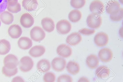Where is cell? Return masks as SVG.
Wrapping results in <instances>:
<instances>
[{"mask_svg":"<svg viewBox=\"0 0 123 82\" xmlns=\"http://www.w3.org/2000/svg\"><path fill=\"white\" fill-rule=\"evenodd\" d=\"M86 22L89 28L96 29L99 27L102 23V18L99 15L91 13L88 16Z\"/></svg>","mask_w":123,"mask_h":82,"instance_id":"6da1fadb","label":"cell"},{"mask_svg":"<svg viewBox=\"0 0 123 82\" xmlns=\"http://www.w3.org/2000/svg\"><path fill=\"white\" fill-rule=\"evenodd\" d=\"M18 64L20 70L23 72H25L30 71L32 69L34 62L30 57L25 56L20 59Z\"/></svg>","mask_w":123,"mask_h":82,"instance_id":"7a4b0ae2","label":"cell"},{"mask_svg":"<svg viewBox=\"0 0 123 82\" xmlns=\"http://www.w3.org/2000/svg\"><path fill=\"white\" fill-rule=\"evenodd\" d=\"M30 36L33 40L40 41L43 40L45 36V33L43 29L38 26L34 27L30 32Z\"/></svg>","mask_w":123,"mask_h":82,"instance_id":"3957f363","label":"cell"},{"mask_svg":"<svg viewBox=\"0 0 123 82\" xmlns=\"http://www.w3.org/2000/svg\"><path fill=\"white\" fill-rule=\"evenodd\" d=\"M71 25L69 21L66 20H61L57 23L56 28L60 34L64 35L68 33L71 29Z\"/></svg>","mask_w":123,"mask_h":82,"instance_id":"277c9868","label":"cell"},{"mask_svg":"<svg viewBox=\"0 0 123 82\" xmlns=\"http://www.w3.org/2000/svg\"><path fill=\"white\" fill-rule=\"evenodd\" d=\"M18 63L17 57L12 54H9L6 56L3 60L4 66L9 69H13L17 67Z\"/></svg>","mask_w":123,"mask_h":82,"instance_id":"5b68a950","label":"cell"},{"mask_svg":"<svg viewBox=\"0 0 123 82\" xmlns=\"http://www.w3.org/2000/svg\"><path fill=\"white\" fill-rule=\"evenodd\" d=\"M108 35L103 32L97 33L95 36L94 40L96 45L99 47H103L106 45L108 42Z\"/></svg>","mask_w":123,"mask_h":82,"instance_id":"8992f818","label":"cell"},{"mask_svg":"<svg viewBox=\"0 0 123 82\" xmlns=\"http://www.w3.org/2000/svg\"><path fill=\"white\" fill-rule=\"evenodd\" d=\"M104 7L103 3L99 0H95L90 4L89 9L92 13L100 15L103 13Z\"/></svg>","mask_w":123,"mask_h":82,"instance_id":"52a82bcc","label":"cell"},{"mask_svg":"<svg viewBox=\"0 0 123 82\" xmlns=\"http://www.w3.org/2000/svg\"><path fill=\"white\" fill-rule=\"evenodd\" d=\"M66 64L65 60L61 57L55 58L51 62L52 69L57 72H61L63 70L65 69Z\"/></svg>","mask_w":123,"mask_h":82,"instance_id":"ba28073f","label":"cell"},{"mask_svg":"<svg viewBox=\"0 0 123 82\" xmlns=\"http://www.w3.org/2000/svg\"><path fill=\"white\" fill-rule=\"evenodd\" d=\"M98 57L102 62H107L110 61L112 58L113 53L110 49L104 48L101 49L98 54Z\"/></svg>","mask_w":123,"mask_h":82,"instance_id":"9c48e42d","label":"cell"},{"mask_svg":"<svg viewBox=\"0 0 123 82\" xmlns=\"http://www.w3.org/2000/svg\"><path fill=\"white\" fill-rule=\"evenodd\" d=\"M57 53L59 56L64 58L69 57L71 55L72 50L68 45L62 44L59 45L56 49Z\"/></svg>","mask_w":123,"mask_h":82,"instance_id":"30bf717a","label":"cell"},{"mask_svg":"<svg viewBox=\"0 0 123 82\" xmlns=\"http://www.w3.org/2000/svg\"><path fill=\"white\" fill-rule=\"evenodd\" d=\"M20 22L21 25L25 28H29L34 24V19L29 13H25L23 14L20 19Z\"/></svg>","mask_w":123,"mask_h":82,"instance_id":"8fae6325","label":"cell"},{"mask_svg":"<svg viewBox=\"0 0 123 82\" xmlns=\"http://www.w3.org/2000/svg\"><path fill=\"white\" fill-rule=\"evenodd\" d=\"M82 40L81 34L77 32L72 33L67 37V43L71 46H74L79 44Z\"/></svg>","mask_w":123,"mask_h":82,"instance_id":"7c38bea8","label":"cell"},{"mask_svg":"<svg viewBox=\"0 0 123 82\" xmlns=\"http://www.w3.org/2000/svg\"><path fill=\"white\" fill-rule=\"evenodd\" d=\"M8 32L9 36L12 38L16 39L20 37L22 33L21 27L18 25L13 24L9 27Z\"/></svg>","mask_w":123,"mask_h":82,"instance_id":"4fadbf2b","label":"cell"},{"mask_svg":"<svg viewBox=\"0 0 123 82\" xmlns=\"http://www.w3.org/2000/svg\"><path fill=\"white\" fill-rule=\"evenodd\" d=\"M41 24L44 29L48 32H51L54 30L55 25L53 20L51 18L45 17L42 19Z\"/></svg>","mask_w":123,"mask_h":82,"instance_id":"5bb4252c","label":"cell"},{"mask_svg":"<svg viewBox=\"0 0 123 82\" xmlns=\"http://www.w3.org/2000/svg\"><path fill=\"white\" fill-rule=\"evenodd\" d=\"M45 49L41 45H36L33 47L29 52V54L34 57H37L42 55L44 53Z\"/></svg>","mask_w":123,"mask_h":82,"instance_id":"9a60e30c","label":"cell"},{"mask_svg":"<svg viewBox=\"0 0 123 82\" xmlns=\"http://www.w3.org/2000/svg\"><path fill=\"white\" fill-rule=\"evenodd\" d=\"M18 44L20 48L26 50L32 46V43L31 40L29 38L23 37L19 39L18 42Z\"/></svg>","mask_w":123,"mask_h":82,"instance_id":"2e32d148","label":"cell"},{"mask_svg":"<svg viewBox=\"0 0 123 82\" xmlns=\"http://www.w3.org/2000/svg\"><path fill=\"white\" fill-rule=\"evenodd\" d=\"M22 4L24 8L29 11L36 10L38 6L37 0H23Z\"/></svg>","mask_w":123,"mask_h":82,"instance_id":"e0dca14e","label":"cell"},{"mask_svg":"<svg viewBox=\"0 0 123 82\" xmlns=\"http://www.w3.org/2000/svg\"><path fill=\"white\" fill-rule=\"evenodd\" d=\"M86 63L89 68L91 69H94L98 66L99 60L96 55L91 54L87 57L86 60Z\"/></svg>","mask_w":123,"mask_h":82,"instance_id":"ac0fdd59","label":"cell"},{"mask_svg":"<svg viewBox=\"0 0 123 82\" xmlns=\"http://www.w3.org/2000/svg\"><path fill=\"white\" fill-rule=\"evenodd\" d=\"M50 65L49 61L47 60L42 59L37 62V68L40 72L43 73L49 70L50 68Z\"/></svg>","mask_w":123,"mask_h":82,"instance_id":"d6986e66","label":"cell"},{"mask_svg":"<svg viewBox=\"0 0 123 82\" xmlns=\"http://www.w3.org/2000/svg\"><path fill=\"white\" fill-rule=\"evenodd\" d=\"M0 19L4 24L8 25L11 24L14 20V16L10 12L5 11L0 14Z\"/></svg>","mask_w":123,"mask_h":82,"instance_id":"ffe728a7","label":"cell"},{"mask_svg":"<svg viewBox=\"0 0 123 82\" xmlns=\"http://www.w3.org/2000/svg\"><path fill=\"white\" fill-rule=\"evenodd\" d=\"M120 5L117 1L110 0L107 3L106 6V12L110 14L120 8Z\"/></svg>","mask_w":123,"mask_h":82,"instance_id":"44dd1931","label":"cell"},{"mask_svg":"<svg viewBox=\"0 0 123 82\" xmlns=\"http://www.w3.org/2000/svg\"><path fill=\"white\" fill-rule=\"evenodd\" d=\"M96 76L98 78H101L107 77L110 74L109 69L105 66H99L95 72Z\"/></svg>","mask_w":123,"mask_h":82,"instance_id":"7402d4cb","label":"cell"},{"mask_svg":"<svg viewBox=\"0 0 123 82\" xmlns=\"http://www.w3.org/2000/svg\"><path fill=\"white\" fill-rule=\"evenodd\" d=\"M66 68L68 72L70 74L74 75L79 72L80 66L78 63L75 62L70 61L67 65Z\"/></svg>","mask_w":123,"mask_h":82,"instance_id":"603a6c76","label":"cell"},{"mask_svg":"<svg viewBox=\"0 0 123 82\" xmlns=\"http://www.w3.org/2000/svg\"><path fill=\"white\" fill-rule=\"evenodd\" d=\"M11 49L9 42L5 39L0 40V55H5L8 53Z\"/></svg>","mask_w":123,"mask_h":82,"instance_id":"cb8c5ba5","label":"cell"},{"mask_svg":"<svg viewBox=\"0 0 123 82\" xmlns=\"http://www.w3.org/2000/svg\"><path fill=\"white\" fill-rule=\"evenodd\" d=\"M82 17L81 12L79 10L74 9L71 11L68 15L69 20L72 22L75 23L78 21Z\"/></svg>","mask_w":123,"mask_h":82,"instance_id":"d4e9b609","label":"cell"},{"mask_svg":"<svg viewBox=\"0 0 123 82\" xmlns=\"http://www.w3.org/2000/svg\"><path fill=\"white\" fill-rule=\"evenodd\" d=\"M123 8H120L110 14V19L114 21L121 20L123 19Z\"/></svg>","mask_w":123,"mask_h":82,"instance_id":"484cf974","label":"cell"},{"mask_svg":"<svg viewBox=\"0 0 123 82\" xmlns=\"http://www.w3.org/2000/svg\"><path fill=\"white\" fill-rule=\"evenodd\" d=\"M2 71L3 74L5 76L10 77L17 73L18 68L16 67L13 69H9L4 66L2 67Z\"/></svg>","mask_w":123,"mask_h":82,"instance_id":"4316f807","label":"cell"},{"mask_svg":"<svg viewBox=\"0 0 123 82\" xmlns=\"http://www.w3.org/2000/svg\"><path fill=\"white\" fill-rule=\"evenodd\" d=\"M86 2V0H71L70 4L73 8L78 9L83 7Z\"/></svg>","mask_w":123,"mask_h":82,"instance_id":"83f0119b","label":"cell"},{"mask_svg":"<svg viewBox=\"0 0 123 82\" xmlns=\"http://www.w3.org/2000/svg\"><path fill=\"white\" fill-rule=\"evenodd\" d=\"M43 79V81L45 82H54L55 80V76L53 72H49L44 75Z\"/></svg>","mask_w":123,"mask_h":82,"instance_id":"f1b7e54d","label":"cell"},{"mask_svg":"<svg viewBox=\"0 0 123 82\" xmlns=\"http://www.w3.org/2000/svg\"><path fill=\"white\" fill-rule=\"evenodd\" d=\"M72 79L71 77L68 75H62L59 76L57 78V82H72Z\"/></svg>","mask_w":123,"mask_h":82,"instance_id":"f546056e","label":"cell"},{"mask_svg":"<svg viewBox=\"0 0 123 82\" xmlns=\"http://www.w3.org/2000/svg\"><path fill=\"white\" fill-rule=\"evenodd\" d=\"M6 8L9 12L13 13H18L21 10L20 4L19 3L14 6H7Z\"/></svg>","mask_w":123,"mask_h":82,"instance_id":"4dcf8cb0","label":"cell"},{"mask_svg":"<svg viewBox=\"0 0 123 82\" xmlns=\"http://www.w3.org/2000/svg\"><path fill=\"white\" fill-rule=\"evenodd\" d=\"M79 32L83 35H89L94 33L95 31L94 29L84 28L79 30Z\"/></svg>","mask_w":123,"mask_h":82,"instance_id":"1f68e13d","label":"cell"},{"mask_svg":"<svg viewBox=\"0 0 123 82\" xmlns=\"http://www.w3.org/2000/svg\"><path fill=\"white\" fill-rule=\"evenodd\" d=\"M7 0H0V14L7 8Z\"/></svg>","mask_w":123,"mask_h":82,"instance_id":"d6a6232c","label":"cell"},{"mask_svg":"<svg viewBox=\"0 0 123 82\" xmlns=\"http://www.w3.org/2000/svg\"><path fill=\"white\" fill-rule=\"evenodd\" d=\"M7 6H13L16 5L18 3V0H7Z\"/></svg>","mask_w":123,"mask_h":82,"instance_id":"836d02e7","label":"cell"},{"mask_svg":"<svg viewBox=\"0 0 123 82\" xmlns=\"http://www.w3.org/2000/svg\"><path fill=\"white\" fill-rule=\"evenodd\" d=\"M12 82H24L23 78L20 77L18 76L13 78Z\"/></svg>","mask_w":123,"mask_h":82,"instance_id":"e575fe53","label":"cell"},{"mask_svg":"<svg viewBox=\"0 0 123 82\" xmlns=\"http://www.w3.org/2000/svg\"><path fill=\"white\" fill-rule=\"evenodd\" d=\"M89 80L86 78L84 77H81L78 82H89Z\"/></svg>","mask_w":123,"mask_h":82,"instance_id":"d590c367","label":"cell"},{"mask_svg":"<svg viewBox=\"0 0 123 82\" xmlns=\"http://www.w3.org/2000/svg\"><path fill=\"white\" fill-rule=\"evenodd\" d=\"M119 1L120 2L122 3V4H123V0H119Z\"/></svg>","mask_w":123,"mask_h":82,"instance_id":"8d00e7d4","label":"cell"},{"mask_svg":"<svg viewBox=\"0 0 123 82\" xmlns=\"http://www.w3.org/2000/svg\"><path fill=\"white\" fill-rule=\"evenodd\" d=\"M1 22L0 20V27L1 26Z\"/></svg>","mask_w":123,"mask_h":82,"instance_id":"74e56055","label":"cell"}]
</instances>
